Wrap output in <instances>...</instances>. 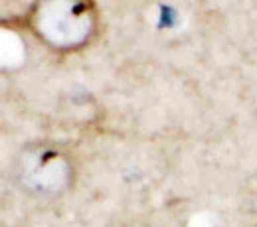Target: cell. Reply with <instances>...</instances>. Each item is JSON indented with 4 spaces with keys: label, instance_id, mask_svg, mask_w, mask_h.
Returning <instances> with one entry per match:
<instances>
[{
    "label": "cell",
    "instance_id": "obj_1",
    "mask_svg": "<svg viewBox=\"0 0 257 227\" xmlns=\"http://www.w3.org/2000/svg\"><path fill=\"white\" fill-rule=\"evenodd\" d=\"M162 22H161V28H164V26H172V18H168V16H172L174 14V10L172 8H168V6H162Z\"/></svg>",
    "mask_w": 257,
    "mask_h": 227
}]
</instances>
